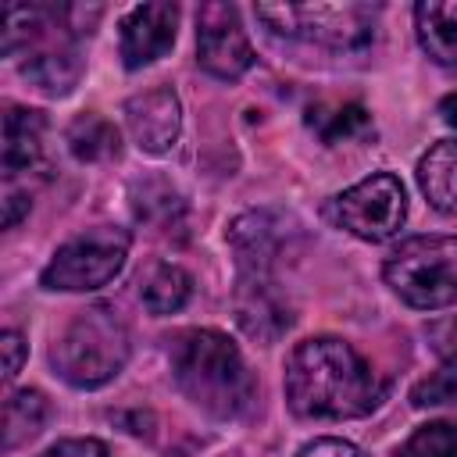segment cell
<instances>
[{"label": "cell", "instance_id": "21", "mask_svg": "<svg viewBox=\"0 0 457 457\" xmlns=\"http://www.w3.org/2000/svg\"><path fill=\"white\" fill-rule=\"evenodd\" d=\"M393 457H457V421H428L414 428Z\"/></svg>", "mask_w": 457, "mask_h": 457}, {"label": "cell", "instance_id": "26", "mask_svg": "<svg viewBox=\"0 0 457 457\" xmlns=\"http://www.w3.org/2000/svg\"><path fill=\"white\" fill-rule=\"evenodd\" d=\"M0 350H4V378L11 382V378L21 371V361H25V353H29V343L21 339V332L7 328V332L0 336Z\"/></svg>", "mask_w": 457, "mask_h": 457}, {"label": "cell", "instance_id": "15", "mask_svg": "<svg viewBox=\"0 0 457 457\" xmlns=\"http://www.w3.org/2000/svg\"><path fill=\"white\" fill-rule=\"evenodd\" d=\"M418 186L439 214H457V139H439L421 154Z\"/></svg>", "mask_w": 457, "mask_h": 457}, {"label": "cell", "instance_id": "20", "mask_svg": "<svg viewBox=\"0 0 457 457\" xmlns=\"http://www.w3.org/2000/svg\"><path fill=\"white\" fill-rule=\"evenodd\" d=\"M68 150L79 161H111L121 154V136L114 129V121H107L104 114H79L68 125Z\"/></svg>", "mask_w": 457, "mask_h": 457}, {"label": "cell", "instance_id": "10", "mask_svg": "<svg viewBox=\"0 0 457 457\" xmlns=\"http://www.w3.org/2000/svg\"><path fill=\"white\" fill-rule=\"evenodd\" d=\"M196 61L207 75L225 79V82H236L239 75L253 68L257 54L232 4L211 0L196 11Z\"/></svg>", "mask_w": 457, "mask_h": 457}, {"label": "cell", "instance_id": "14", "mask_svg": "<svg viewBox=\"0 0 457 457\" xmlns=\"http://www.w3.org/2000/svg\"><path fill=\"white\" fill-rule=\"evenodd\" d=\"M414 29L428 61L457 71V0H421L414 7Z\"/></svg>", "mask_w": 457, "mask_h": 457}, {"label": "cell", "instance_id": "18", "mask_svg": "<svg viewBox=\"0 0 457 457\" xmlns=\"http://www.w3.org/2000/svg\"><path fill=\"white\" fill-rule=\"evenodd\" d=\"M139 296H143V307L150 314H175L193 296V275L179 264H154L143 275Z\"/></svg>", "mask_w": 457, "mask_h": 457}, {"label": "cell", "instance_id": "27", "mask_svg": "<svg viewBox=\"0 0 457 457\" xmlns=\"http://www.w3.org/2000/svg\"><path fill=\"white\" fill-rule=\"evenodd\" d=\"M25 211H29V196L7 186V193H4V228H14Z\"/></svg>", "mask_w": 457, "mask_h": 457}, {"label": "cell", "instance_id": "23", "mask_svg": "<svg viewBox=\"0 0 457 457\" xmlns=\"http://www.w3.org/2000/svg\"><path fill=\"white\" fill-rule=\"evenodd\" d=\"M296 457H368L357 443L350 439H336V436H321V439H311L296 450Z\"/></svg>", "mask_w": 457, "mask_h": 457}, {"label": "cell", "instance_id": "7", "mask_svg": "<svg viewBox=\"0 0 457 457\" xmlns=\"http://www.w3.org/2000/svg\"><path fill=\"white\" fill-rule=\"evenodd\" d=\"M386 286L414 311L457 303V236H411L382 268Z\"/></svg>", "mask_w": 457, "mask_h": 457}, {"label": "cell", "instance_id": "2", "mask_svg": "<svg viewBox=\"0 0 457 457\" xmlns=\"http://www.w3.org/2000/svg\"><path fill=\"white\" fill-rule=\"evenodd\" d=\"M296 232L282 211H246L228 225V246L236 253L232 307L239 328L257 343H275L293 325V303L278 278V261Z\"/></svg>", "mask_w": 457, "mask_h": 457}, {"label": "cell", "instance_id": "3", "mask_svg": "<svg viewBox=\"0 0 457 457\" xmlns=\"http://www.w3.org/2000/svg\"><path fill=\"white\" fill-rule=\"evenodd\" d=\"M179 393L214 421H243L257 403V378L221 328H186L168 346Z\"/></svg>", "mask_w": 457, "mask_h": 457}, {"label": "cell", "instance_id": "13", "mask_svg": "<svg viewBox=\"0 0 457 457\" xmlns=\"http://www.w3.org/2000/svg\"><path fill=\"white\" fill-rule=\"evenodd\" d=\"M43 132H46L43 111L7 107V114H4V154H0V168H4L7 179H14V175H21V171L39 164Z\"/></svg>", "mask_w": 457, "mask_h": 457}, {"label": "cell", "instance_id": "28", "mask_svg": "<svg viewBox=\"0 0 457 457\" xmlns=\"http://www.w3.org/2000/svg\"><path fill=\"white\" fill-rule=\"evenodd\" d=\"M439 114H443V121H446V125H453V129H457V93H450V96H443V100H439Z\"/></svg>", "mask_w": 457, "mask_h": 457}, {"label": "cell", "instance_id": "4", "mask_svg": "<svg viewBox=\"0 0 457 457\" xmlns=\"http://www.w3.org/2000/svg\"><path fill=\"white\" fill-rule=\"evenodd\" d=\"M75 7L7 4L4 7V57L18 61L29 86L46 96H68L82 79V32Z\"/></svg>", "mask_w": 457, "mask_h": 457}, {"label": "cell", "instance_id": "9", "mask_svg": "<svg viewBox=\"0 0 457 457\" xmlns=\"http://www.w3.org/2000/svg\"><path fill=\"white\" fill-rule=\"evenodd\" d=\"M325 214L332 225L346 228L364 243H386L407 221V189L393 171H375L332 196Z\"/></svg>", "mask_w": 457, "mask_h": 457}, {"label": "cell", "instance_id": "6", "mask_svg": "<svg viewBox=\"0 0 457 457\" xmlns=\"http://www.w3.org/2000/svg\"><path fill=\"white\" fill-rule=\"evenodd\" d=\"M253 14L271 36L311 43L332 54L364 50L375 43L378 14L375 4H257Z\"/></svg>", "mask_w": 457, "mask_h": 457}, {"label": "cell", "instance_id": "8", "mask_svg": "<svg viewBox=\"0 0 457 457\" xmlns=\"http://www.w3.org/2000/svg\"><path fill=\"white\" fill-rule=\"evenodd\" d=\"M132 236L118 225H93L68 243H61L50 257V264L39 275V286L50 293H86L107 286L129 257Z\"/></svg>", "mask_w": 457, "mask_h": 457}, {"label": "cell", "instance_id": "17", "mask_svg": "<svg viewBox=\"0 0 457 457\" xmlns=\"http://www.w3.org/2000/svg\"><path fill=\"white\" fill-rule=\"evenodd\" d=\"M129 200H132V214L143 221V225H154V228H171L179 225V218L186 214V200L182 193L161 179V175H146V179H136L129 186Z\"/></svg>", "mask_w": 457, "mask_h": 457}, {"label": "cell", "instance_id": "22", "mask_svg": "<svg viewBox=\"0 0 457 457\" xmlns=\"http://www.w3.org/2000/svg\"><path fill=\"white\" fill-rule=\"evenodd\" d=\"M411 403L414 407H457V361H443L439 371L414 382Z\"/></svg>", "mask_w": 457, "mask_h": 457}, {"label": "cell", "instance_id": "24", "mask_svg": "<svg viewBox=\"0 0 457 457\" xmlns=\"http://www.w3.org/2000/svg\"><path fill=\"white\" fill-rule=\"evenodd\" d=\"M39 457H111V450H107V443L86 436V439H57Z\"/></svg>", "mask_w": 457, "mask_h": 457}, {"label": "cell", "instance_id": "25", "mask_svg": "<svg viewBox=\"0 0 457 457\" xmlns=\"http://www.w3.org/2000/svg\"><path fill=\"white\" fill-rule=\"evenodd\" d=\"M428 343L443 361H457V318H439L428 325Z\"/></svg>", "mask_w": 457, "mask_h": 457}, {"label": "cell", "instance_id": "5", "mask_svg": "<svg viewBox=\"0 0 457 457\" xmlns=\"http://www.w3.org/2000/svg\"><path fill=\"white\" fill-rule=\"evenodd\" d=\"M129 350V328L118 311L107 303H93L54 336L50 368L71 389H100L121 375Z\"/></svg>", "mask_w": 457, "mask_h": 457}, {"label": "cell", "instance_id": "12", "mask_svg": "<svg viewBox=\"0 0 457 457\" xmlns=\"http://www.w3.org/2000/svg\"><path fill=\"white\" fill-rule=\"evenodd\" d=\"M125 125L143 154H168L182 132V104L171 86H154L125 104Z\"/></svg>", "mask_w": 457, "mask_h": 457}, {"label": "cell", "instance_id": "16", "mask_svg": "<svg viewBox=\"0 0 457 457\" xmlns=\"http://www.w3.org/2000/svg\"><path fill=\"white\" fill-rule=\"evenodd\" d=\"M307 129L325 146L357 143V139L375 136V121L361 104H314L307 107Z\"/></svg>", "mask_w": 457, "mask_h": 457}, {"label": "cell", "instance_id": "19", "mask_svg": "<svg viewBox=\"0 0 457 457\" xmlns=\"http://www.w3.org/2000/svg\"><path fill=\"white\" fill-rule=\"evenodd\" d=\"M46 418H50V400L39 389L11 393L4 403V450H18L32 436H39Z\"/></svg>", "mask_w": 457, "mask_h": 457}, {"label": "cell", "instance_id": "1", "mask_svg": "<svg viewBox=\"0 0 457 457\" xmlns=\"http://www.w3.org/2000/svg\"><path fill=\"white\" fill-rule=\"evenodd\" d=\"M286 403L307 421H346L364 418L386 400L378 371L339 336H314L286 357Z\"/></svg>", "mask_w": 457, "mask_h": 457}, {"label": "cell", "instance_id": "11", "mask_svg": "<svg viewBox=\"0 0 457 457\" xmlns=\"http://www.w3.org/2000/svg\"><path fill=\"white\" fill-rule=\"evenodd\" d=\"M175 29H179L175 4H136L121 18V39H118L121 64L129 71H139L161 61L175 43Z\"/></svg>", "mask_w": 457, "mask_h": 457}]
</instances>
